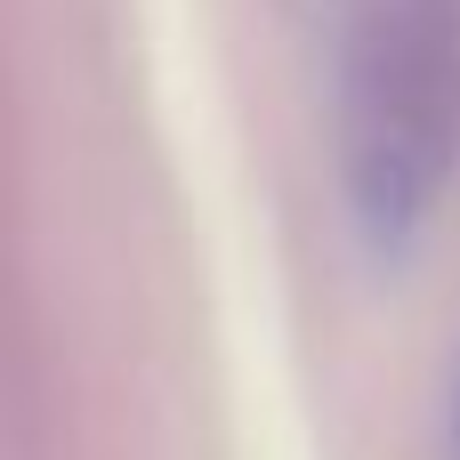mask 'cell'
Here are the masks:
<instances>
[{
    "label": "cell",
    "mask_w": 460,
    "mask_h": 460,
    "mask_svg": "<svg viewBox=\"0 0 460 460\" xmlns=\"http://www.w3.org/2000/svg\"><path fill=\"white\" fill-rule=\"evenodd\" d=\"M348 194L372 243H404L460 154V0H380L348 49Z\"/></svg>",
    "instance_id": "6da1fadb"
},
{
    "label": "cell",
    "mask_w": 460,
    "mask_h": 460,
    "mask_svg": "<svg viewBox=\"0 0 460 460\" xmlns=\"http://www.w3.org/2000/svg\"><path fill=\"white\" fill-rule=\"evenodd\" d=\"M453 445H460V437H453Z\"/></svg>",
    "instance_id": "7a4b0ae2"
}]
</instances>
